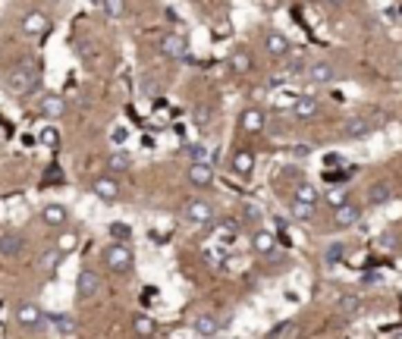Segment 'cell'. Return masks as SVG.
Wrapping results in <instances>:
<instances>
[{
    "instance_id": "8",
    "label": "cell",
    "mask_w": 402,
    "mask_h": 339,
    "mask_svg": "<svg viewBox=\"0 0 402 339\" xmlns=\"http://www.w3.org/2000/svg\"><path fill=\"white\" fill-rule=\"evenodd\" d=\"M22 251H26V239L19 232H0V258L19 261Z\"/></svg>"
},
{
    "instance_id": "19",
    "label": "cell",
    "mask_w": 402,
    "mask_h": 339,
    "mask_svg": "<svg viewBox=\"0 0 402 339\" xmlns=\"http://www.w3.org/2000/svg\"><path fill=\"white\" fill-rule=\"evenodd\" d=\"M232 173H236V176H252L255 173V154L252 151H236V154H232Z\"/></svg>"
},
{
    "instance_id": "37",
    "label": "cell",
    "mask_w": 402,
    "mask_h": 339,
    "mask_svg": "<svg viewBox=\"0 0 402 339\" xmlns=\"http://www.w3.org/2000/svg\"><path fill=\"white\" fill-rule=\"evenodd\" d=\"M236 230H239L236 220H226V223L220 226V239H223V242H232V239H236Z\"/></svg>"
},
{
    "instance_id": "7",
    "label": "cell",
    "mask_w": 402,
    "mask_h": 339,
    "mask_svg": "<svg viewBox=\"0 0 402 339\" xmlns=\"http://www.w3.org/2000/svg\"><path fill=\"white\" fill-rule=\"evenodd\" d=\"M22 32L32 35V38H42V35H48L51 32L48 13H42V10H28V13L22 16Z\"/></svg>"
},
{
    "instance_id": "13",
    "label": "cell",
    "mask_w": 402,
    "mask_h": 339,
    "mask_svg": "<svg viewBox=\"0 0 402 339\" xmlns=\"http://www.w3.org/2000/svg\"><path fill=\"white\" fill-rule=\"evenodd\" d=\"M264 48H267V54H271L273 60H283V57L289 54V38L283 32H277V28H273V32L264 35Z\"/></svg>"
},
{
    "instance_id": "10",
    "label": "cell",
    "mask_w": 402,
    "mask_h": 339,
    "mask_svg": "<svg viewBox=\"0 0 402 339\" xmlns=\"http://www.w3.org/2000/svg\"><path fill=\"white\" fill-rule=\"evenodd\" d=\"M358 220H361V208H355V204H342V208L334 210L330 223H334V230H352Z\"/></svg>"
},
{
    "instance_id": "44",
    "label": "cell",
    "mask_w": 402,
    "mask_h": 339,
    "mask_svg": "<svg viewBox=\"0 0 402 339\" xmlns=\"http://www.w3.org/2000/svg\"><path fill=\"white\" fill-rule=\"evenodd\" d=\"M393 339H402V333H396V336H393Z\"/></svg>"
},
{
    "instance_id": "21",
    "label": "cell",
    "mask_w": 402,
    "mask_h": 339,
    "mask_svg": "<svg viewBox=\"0 0 402 339\" xmlns=\"http://www.w3.org/2000/svg\"><path fill=\"white\" fill-rule=\"evenodd\" d=\"M107 167H110V176H116V173H129V170H132V154H129V151H113V154L107 157Z\"/></svg>"
},
{
    "instance_id": "9",
    "label": "cell",
    "mask_w": 402,
    "mask_h": 339,
    "mask_svg": "<svg viewBox=\"0 0 402 339\" xmlns=\"http://www.w3.org/2000/svg\"><path fill=\"white\" fill-rule=\"evenodd\" d=\"M42 223L44 226H54V230H63L69 223V208L66 204H44L42 208Z\"/></svg>"
},
{
    "instance_id": "16",
    "label": "cell",
    "mask_w": 402,
    "mask_h": 339,
    "mask_svg": "<svg viewBox=\"0 0 402 339\" xmlns=\"http://www.w3.org/2000/svg\"><path fill=\"white\" fill-rule=\"evenodd\" d=\"M308 75H311L314 85H330V82L336 79V69H334V63H327V60H314L311 66H308Z\"/></svg>"
},
{
    "instance_id": "17",
    "label": "cell",
    "mask_w": 402,
    "mask_h": 339,
    "mask_svg": "<svg viewBox=\"0 0 402 339\" xmlns=\"http://www.w3.org/2000/svg\"><path fill=\"white\" fill-rule=\"evenodd\" d=\"M252 248L258 251V255H273V251H277V236H273L271 230H255L252 232Z\"/></svg>"
},
{
    "instance_id": "3",
    "label": "cell",
    "mask_w": 402,
    "mask_h": 339,
    "mask_svg": "<svg viewBox=\"0 0 402 339\" xmlns=\"http://www.w3.org/2000/svg\"><path fill=\"white\" fill-rule=\"evenodd\" d=\"M13 314H16V324L28 333H42L48 327V314H44V308L38 302H19L13 308Z\"/></svg>"
},
{
    "instance_id": "18",
    "label": "cell",
    "mask_w": 402,
    "mask_h": 339,
    "mask_svg": "<svg viewBox=\"0 0 402 339\" xmlns=\"http://www.w3.org/2000/svg\"><path fill=\"white\" fill-rule=\"evenodd\" d=\"M192 330H195L198 336L211 339V336H217V330H220V320L214 318V314H198V318L192 320Z\"/></svg>"
},
{
    "instance_id": "39",
    "label": "cell",
    "mask_w": 402,
    "mask_h": 339,
    "mask_svg": "<svg viewBox=\"0 0 402 339\" xmlns=\"http://www.w3.org/2000/svg\"><path fill=\"white\" fill-rule=\"evenodd\" d=\"M110 232H116V239H129V226H123V223H113Z\"/></svg>"
},
{
    "instance_id": "29",
    "label": "cell",
    "mask_w": 402,
    "mask_h": 339,
    "mask_svg": "<svg viewBox=\"0 0 402 339\" xmlns=\"http://www.w3.org/2000/svg\"><path fill=\"white\" fill-rule=\"evenodd\" d=\"M101 10L107 19H123L126 16V0H101Z\"/></svg>"
},
{
    "instance_id": "43",
    "label": "cell",
    "mask_w": 402,
    "mask_h": 339,
    "mask_svg": "<svg viewBox=\"0 0 402 339\" xmlns=\"http://www.w3.org/2000/svg\"><path fill=\"white\" fill-rule=\"evenodd\" d=\"M327 3H334V7H342V3H346V0H327Z\"/></svg>"
},
{
    "instance_id": "31",
    "label": "cell",
    "mask_w": 402,
    "mask_h": 339,
    "mask_svg": "<svg viewBox=\"0 0 402 339\" xmlns=\"http://www.w3.org/2000/svg\"><path fill=\"white\" fill-rule=\"evenodd\" d=\"M327 204L330 208H342V204H349V185H334V189L327 192Z\"/></svg>"
},
{
    "instance_id": "27",
    "label": "cell",
    "mask_w": 402,
    "mask_h": 339,
    "mask_svg": "<svg viewBox=\"0 0 402 339\" xmlns=\"http://www.w3.org/2000/svg\"><path fill=\"white\" fill-rule=\"evenodd\" d=\"M51 324H54V330L60 333V336H73V333H75L73 314H54V318H51Z\"/></svg>"
},
{
    "instance_id": "42",
    "label": "cell",
    "mask_w": 402,
    "mask_h": 339,
    "mask_svg": "<svg viewBox=\"0 0 402 339\" xmlns=\"http://www.w3.org/2000/svg\"><path fill=\"white\" fill-rule=\"evenodd\" d=\"M267 7H280V0H264Z\"/></svg>"
},
{
    "instance_id": "33",
    "label": "cell",
    "mask_w": 402,
    "mask_h": 339,
    "mask_svg": "<svg viewBox=\"0 0 402 339\" xmlns=\"http://www.w3.org/2000/svg\"><path fill=\"white\" fill-rule=\"evenodd\" d=\"M38 142H42L44 148H57V145H60V132H57V126H44V129L38 132Z\"/></svg>"
},
{
    "instance_id": "23",
    "label": "cell",
    "mask_w": 402,
    "mask_h": 339,
    "mask_svg": "<svg viewBox=\"0 0 402 339\" xmlns=\"http://www.w3.org/2000/svg\"><path fill=\"white\" fill-rule=\"evenodd\" d=\"M318 101L314 98H299V101L293 104V113H295V120H314L318 116Z\"/></svg>"
},
{
    "instance_id": "32",
    "label": "cell",
    "mask_w": 402,
    "mask_h": 339,
    "mask_svg": "<svg viewBox=\"0 0 402 339\" xmlns=\"http://www.w3.org/2000/svg\"><path fill=\"white\" fill-rule=\"evenodd\" d=\"M318 189H314V185H308V183H302L299 189H295V201H305V204H314V208H318Z\"/></svg>"
},
{
    "instance_id": "22",
    "label": "cell",
    "mask_w": 402,
    "mask_h": 339,
    "mask_svg": "<svg viewBox=\"0 0 402 339\" xmlns=\"http://www.w3.org/2000/svg\"><path fill=\"white\" fill-rule=\"evenodd\" d=\"M390 198H393V185L387 179H381V183H374L368 189V204H387Z\"/></svg>"
},
{
    "instance_id": "5",
    "label": "cell",
    "mask_w": 402,
    "mask_h": 339,
    "mask_svg": "<svg viewBox=\"0 0 402 339\" xmlns=\"http://www.w3.org/2000/svg\"><path fill=\"white\" fill-rule=\"evenodd\" d=\"M98 292H101V273L91 271V267L79 271V277H75V299H79V302H91Z\"/></svg>"
},
{
    "instance_id": "36",
    "label": "cell",
    "mask_w": 402,
    "mask_h": 339,
    "mask_svg": "<svg viewBox=\"0 0 402 339\" xmlns=\"http://www.w3.org/2000/svg\"><path fill=\"white\" fill-rule=\"evenodd\" d=\"M342 251H346V245L342 242H334V245H327V264H340V258H342Z\"/></svg>"
},
{
    "instance_id": "12",
    "label": "cell",
    "mask_w": 402,
    "mask_h": 339,
    "mask_svg": "<svg viewBox=\"0 0 402 339\" xmlns=\"http://www.w3.org/2000/svg\"><path fill=\"white\" fill-rule=\"evenodd\" d=\"M63 110H66V101H63L60 95H54V91L42 95V101H38V113H42L44 120H57V116H63Z\"/></svg>"
},
{
    "instance_id": "15",
    "label": "cell",
    "mask_w": 402,
    "mask_h": 339,
    "mask_svg": "<svg viewBox=\"0 0 402 339\" xmlns=\"http://www.w3.org/2000/svg\"><path fill=\"white\" fill-rule=\"evenodd\" d=\"M91 192H95L101 201H116V198H120V183H116V176H98L95 183H91Z\"/></svg>"
},
{
    "instance_id": "40",
    "label": "cell",
    "mask_w": 402,
    "mask_h": 339,
    "mask_svg": "<svg viewBox=\"0 0 402 339\" xmlns=\"http://www.w3.org/2000/svg\"><path fill=\"white\" fill-rule=\"evenodd\" d=\"M126 136H129V132H126L123 126H116V129H113V136H110V138H113L116 145H123V142H126Z\"/></svg>"
},
{
    "instance_id": "38",
    "label": "cell",
    "mask_w": 402,
    "mask_h": 339,
    "mask_svg": "<svg viewBox=\"0 0 402 339\" xmlns=\"http://www.w3.org/2000/svg\"><path fill=\"white\" fill-rule=\"evenodd\" d=\"M246 220H248V223H258V220H261V210L255 208V204H248V208H246Z\"/></svg>"
},
{
    "instance_id": "6",
    "label": "cell",
    "mask_w": 402,
    "mask_h": 339,
    "mask_svg": "<svg viewBox=\"0 0 402 339\" xmlns=\"http://www.w3.org/2000/svg\"><path fill=\"white\" fill-rule=\"evenodd\" d=\"M161 54L170 57V60H189V44H185L183 35L170 32L161 38Z\"/></svg>"
},
{
    "instance_id": "26",
    "label": "cell",
    "mask_w": 402,
    "mask_h": 339,
    "mask_svg": "<svg viewBox=\"0 0 402 339\" xmlns=\"http://www.w3.org/2000/svg\"><path fill=\"white\" fill-rule=\"evenodd\" d=\"M230 69H232L236 75L252 73V57H248V51H236V54L230 57Z\"/></svg>"
},
{
    "instance_id": "28",
    "label": "cell",
    "mask_w": 402,
    "mask_h": 339,
    "mask_svg": "<svg viewBox=\"0 0 402 339\" xmlns=\"http://www.w3.org/2000/svg\"><path fill=\"white\" fill-rule=\"evenodd\" d=\"M75 245H79V232L63 230V232H60V239H57V245H54V248L60 251V255H69V251H75Z\"/></svg>"
},
{
    "instance_id": "41",
    "label": "cell",
    "mask_w": 402,
    "mask_h": 339,
    "mask_svg": "<svg viewBox=\"0 0 402 339\" xmlns=\"http://www.w3.org/2000/svg\"><path fill=\"white\" fill-rule=\"evenodd\" d=\"M195 122H198V126H208V122H211V113H208V110H198Z\"/></svg>"
},
{
    "instance_id": "24",
    "label": "cell",
    "mask_w": 402,
    "mask_h": 339,
    "mask_svg": "<svg viewBox=\"0 0 402 339\" xmlns=\"http://www.w3.org/2000/svg\"><path fill=\"white\" fill-rule=\"evenodd\" d=\"M179 154H183L185 161H192V163L208 161V148H205V142H185L183 148H179Z\"/></svg>"
},
{
    "instance_id": "2",
    "label": "cell",
    "mask_w": 402,
    "mask_h": 339,
    "mask_svg": "<svg viewBox=\"0 0 402 339\" xmlns=\"http://www.w3.org/2000/svg\"><path fill=\"white\" fill-rule=\"evenodd\" d=\"M104 264H107L110 273H116V277H126V273L132 271V261H136V255H132V248L126 242H110L107 248H104Z\"/></svg>"
},
{
    "instance_id": "14",
    "label": "cell",
    "mask_w": 402,
    "mask_h": 339,
    "mask_svg": "<svg viewBox=\"0 0 402 339\" xmlns=\"http://www.w3.org/2000/svg\"><path fill=\"white\" fill-rule=\"evenodd\" d=\"M189 183L198 185V189H208V185H214V167L208 161L189 163Z\"/></svg>"
},
{
    "instance_id": "34",
    "label": "cell",
    "mask_w": 402,
    "mask_h": 339,
    "mask_svg": "<svg viewBox=\"0 0 402 339\" xmlns=\"http://www.w3.org/2000/svg\"><path fill=\"white\" fill-rule=\"evenodd\" d=\"M60 258H63L60 251L51 248V251H44V255H42V261H38V264H42V271H54V267L60 264Z\"/></svg>"
},
{
    "instance_id": "35",
    "label": "cell",
    "mask_w": 402,
    "mask_h": 339,
    "mask_svg": "<svg viewBox=\"0 0 402 339\" xmlns=\"http://www.w3.org/2000/svg\"><path fill=\"white\" fill-rule=\"evenodd\" d=\"M340 311L342 314H358L361 311L358 295H342V299H340Z\"/></svg>"
},
{
    "instance_id": "4",
    "label": "cell",
    "mask_w": 402,
    "mask_h": 339,
    "mask_svg": "<svg viewBox=\"0 0 402 339\" xmlns=\"http://www.w3.org/2000/svg\"><path fill=\"white\" fill-rule=\"evenodd\" d=\"M214 217H217V210L205 198H192V201L183 204V220L189 226H208V223H214Z\"/></svg>"
},
{
    "instance_id": "20",
    "label": "cell",
    "mask_w": 402,
    "mask_h": 339,
    "mask_svg": "<svg viewBox=\"0 0 402 339\" xmlns=\"http://www.w3.org/2000/svg\"><path fill=\"white\" fill-rule=\"evenodd\" d=\"M371 129H374V122H371L368 116H352V120L346 122L349 138H365V136H371Z\"/></svg>"
},
{
    "instance_id": "25",
    "label": "cell",
    "mask_w": 402,
    "mask_h": 339,
    "mask_svg": "<svg viewBox=\"0 0 402 339\" xmlns=\"http://www.w3.org/2000/svg\"><path fill=\"white\" fill-rule=\"evenodd\" d=\"M132 330H136V336L148 339V336H154V333H157V320L148 318V314H136V320H132Z\"/></svg>"
},
{
    "instance_id": "1",
    "label": "cell",
    "mask_w": 402,
    "mask_h": 339,
    "mask_svg": "<svg viewBox=\"0 0 402 339\" xmlns=\"http://www.w3.org/2000/svg\"><path fill=\"white\" fill-rule=\"evenodd\" d=\"M38 82H42V63L35 60V57H22L13 69H7V75H3V89H7V95H13V98H26L38 89Z\"/></svg>"
},
{
    "instance_id": "11",
    "label": "cell",
    "mask_w": 402,
    "mask_h": 339,
    "mask_svg": "<svg viewBox=\"0 0 402 339\" xmlns=\"http://www.w3.org/2000/svg\"><path fill=\"white\" fill-rule=\"evenodd\" d=\"M239 129L248 132V136H258V132L264 129V110L246 107L242 113H239Z\"/></svg>"
},
{
    "instance_id": "30",
    "label": "cell",
    "mask_w": 402,
    "mask_h": 339,
    "mask_svg": "<svg viewBox=\"0 0 402 339\" xmlns=\"http://www.w3.org/2000/svg\"><path fill=\"white\" fill-rule=\"evenodd\" d=\"M289 214H293V220H314V204H305V201H295L293 198V204H289Z\"/></svg>"
}]
</instances>
